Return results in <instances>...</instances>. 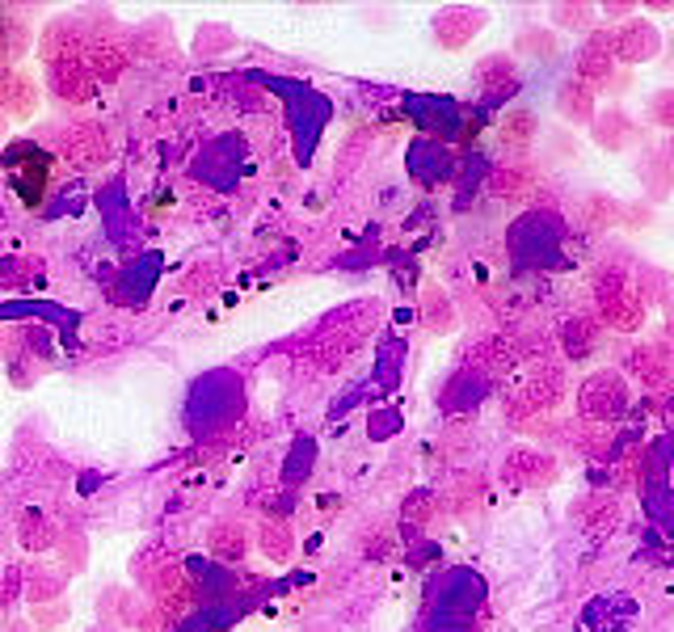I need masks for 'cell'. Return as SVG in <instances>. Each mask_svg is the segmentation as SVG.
Wrapping results in <instances>:
<instances>
[{
	"mask_svg": "<svg viewBox=\"0 0 674 632\" xmlns=\"http://www.w3.org/2000/svg\"><path fill=\"white\" fill-rule=\"evenodd\" d=\"M629 405H632L629 379L620 376V371H611V367L594 371V376L582 384V393H578V409H582V418H586L590 426H611V421H620L629 414Z\"/></svg>",
	"mask_w": 674,
	"mask_h": 632,
	"instance_id": "1",
	"label": "cell"
},
{
	"mask_svg": "<svg viewBox=\"0 0 674 632\" xmlns=\"http://www.w3.org/2000/svg\"><path fill=\"white\" fill-rule=\"evenodd\" d=\"M611 72H615V34L590 30V39L578 51V81H586L594 89V84H607Z\"/></svg>",
	"mask_w": 674,
	"mask_h": 632,
	"instance_id": "2",
	"label": "cell"
},
{
	"mask_svg": "<svg viewBox=\"0 0 674 632\" xmlns=\"http://www.w3.org/2000/svg\"><path fill=\"white\" fill-rule=\"evenodd\" d=\"M662 51V34L650 18H632L629 26L615 30V60L624 63H650Z\"/></svg>",
	"mask_w": 674,
	"mask_h": 632,
	"instance_id": "3",
	"label": "cell"
},
{
	"mask_svg": "<svg viewBox=\"0 0 674 632\" xmlns=\"http://www.w3.org/2000/svg\"><path fill=\"white\" fill-rule=\"evenodd\" d=\"M624 371H629L641 388H650V393H671L674 388L671 367L662 363V355H657L653 346H629V350H624Z\"/></svg>",
	"mask_w": 674,
	"mask_h": 632,
	"instance_id": "4",
	"label": "cell"
},
{
	"mask_svg": "<svg viewBox=\"0 0 674 632\" xmlns=\"http://www.w3.org/2000/svg\"><path fill=\"white\" fill-rule=\"evenodd\" d=\"M599 304V325H607V329H620V334H632V329H641L645 325V304L636 299V292H620V295H607V299H594Z\"/></svg>",
	"mask_w": 674,
	"mask_h": 632,
	"instance_id": "5",
	"label": "cell"
},
{
	"mask_svg": "<svg viewBox=\"0 0 674 632\" xmlns=\"http://www.w3.org/2000/svg\"><path fill=\"white\" fill-rule=\"evenodd\" d=\"M594 144L607 147V152H624V147L636 140V123H632L624 110H607V114H594Z\"/></svg>",
	"mask_w": 674,
	"mask_h": 632,
	"instance_id": "6",
	"label": "cell"
},
{
	"mask_svg": "<svg viewBox=\"0 0 674 632\" xmlns=\"http://www.w3.org/2000/svg\"><path fill=\"white\" fill-rule=\"evenodd\" d=\"M556 110H561V119H569V123H594V89H590L586 81H565L561 89H556Z\"/></svg>",
	"mask_w": 674,
	"mask_h": 632,
	"instance_id": "7",
	"label": "cell"
},
{
	"mask_svg": "<svg viewBox=\"0 0 674 632\" xmlns=\"http://www.w3.org/2000/svg\"><path fill=\"white\" fill-rule=\"evenodd\" d=\"M599 337H603V325L590 320V316H573L561 325V346H565L569 358H590L599 350Z\"/></svg>",
	"mask_w": 674,
	"mask_h": 632,
	"instance_id": "8",
	"label": "cell"
},
{
	"mask_svg": "<svg viewBox=\"0 0 674 632\" xmlns=\"http://www.w3.org/2000/svg\"><path fill=\"white\" fill-rule=\"evenodd\" d=\"M556 477V460L540 456V451H519L514 460L506 463V481L510 485H544Z\"/></svg>",
	"mask_w": 674,
	"mask_h": 632,
	"instance_id": "9",
	"label": "cell"
},
{
	"mask_svg": "<svg viewBox=\"0 0 674 632\" xmlns=\"http://www.w3.org/2000/svg\"><path fill=\"white\" fill-rule=\"evenodd\" d=\"M527 400L535 405V409H552V405H561L565 400V376H561V367H535L531 371V384H527Z\"/></svg>",
	"mask_w": 674,
	"mask_h": 632,
	"instance_id": "10",
	"label": "cell"
},
{
	"mask_svg": "<svg viewBox=\"0 0 674 632\" xmlns=\"http://www.w3.org/2000/svg\"><path fill=\"white\" fill-rule=\"evenodd\" d=\"M573 519L586 531H611V527L620 523V502L607 498V493H590V498L573 506Z\"/></svg>",
	"mask_w": 674,
	"mask_h": 632,
	"instance_id": "11",
	"label": "cell"
},
{
	"mask_svg": "<svg viewBox=\"0 0 674 632\" xmlns=\"http://www.w3.org/2000/svg\"><path fill=\"white\" fill-rule=\"evenodd\" d=\"M636 173H641V186H650V198H666L674 190V161L666 156V147H653Z\"/></svg>",
	"mask_w": 674,
	"mask_h": 632,
	"instance_id": "12",
	"label": "cell"
},
{
	"mask_svg": "<svg viewBox=\"0 0 674 632\" xmlns=\"http://www.w3.org/2000/svg\"><path fill=\"white\" fill-rule=\"evenodd\" d=\"M582 220H586V228L603 232V228H615L620 220H624V207L607 198V194H590L586 203H582Z\"/></svg>",
	"mask_w": 674,
	"mask_h": 632,
	"instance_id": "13",
	"label": "cell"
},
{
	"mask_svg": "<svg viewBox=\"0 0 674 632\" xmlns=\"http://www.w3.org/2000/svg\"><path fill=\"white\" fill-rule=\"evenodd\" d=\"M632 292H636V299H641L645 308L657 304V299L666 304V295H671L666 292V274L653 271V266H636V271H632Z\"/></svg>",
	"mask_w": 674,
	"mask_h": 632,
	"instance_id": "14",
	"label": "cell"
},
{
	"mask_svg": "<svg viewBox=\"0 0 674 632\" xmlns=\"http://www.w3.org/2000/svg\"><path fill=\"white\" fill-rule=\"evenodd\" d=\"M535 131H540L535 114H531V110H514V114H506V123H502V144L527 147L535 140Z\"/></svg>",
	"mask_w": 674,
	"mask_h": 632,
	"instance_id": "15",
	"label": "cell"
},
{
	"mask_svg": "<svg viewBox=\"0 0 674 632\" xmlns=\"http://www.w3.org/2000/svg\"><path fill=\"white\" fill-rule=\"evenodd\" d=\"M552 18H556V26H561V30H590L594 9L578 0V4H556V9H552Z\"/></svg>",
	"mask_w": 674,
	"mask_h": 632,
	"instance_id": "16",
	"label": "cell"
},
{
	"mask_svg": "<svg viewBox=\"0 0 674 632\" xmlns=\"http://www.w3.org/2000/svg\"><path fill=\"white\" fill-rule=\"evenodd\" d=\"M645 114H650V123L671 126V131H674V84H671V89H657V93H653L650 105H645Z\"/></svg>",
	"mask_w": 674,
	"mask_h": 632,
	"instance_id": "17",
	"label": "cell"
},
{
	"mask_svg": "<svg viewBox=\"0 0 674 632\" xmlns=\"http://www.w3.org/2000/svg\"><path fill=\"white\" fill-rule=\"evenodd\" d=\"M493 186H498V194H506V198H519V194H527V186H531V173H527V169H510V173H498V177H493Z\"/></svg>",
	"mask_w": 674,
	"mask_h": 632,
	"instance_id": "18",
	"label": "cell"
},
{
	"mask_svg": "<svg viewBox=\"0 0 674 632\" xmlns=\"http://www.w3.org/2000/svg\"><path fill=\"white\" fill-rule=\"evenodd\" d=\"M519 42H523V47H535V55H552V39H548V34H535V30H527Z\"/></svg>",
	"mask_w": 674,
	"mask_h": 632,
	"instance_id": "19",
	"label": "cell"
},
{
	"mask_svg": "<svg viewBox=\"0 0 674 632\" xmlns=\"http://www.w3.org/2000/svg\"><path fill=\"white\" fill-rule=\"evenodd\" d=\"M653 350L662 355V363L671 367V376H674V337H662V342H653Z\"/></svg>",
	"mask_w": 674,
	"mask_h": 632,
	"instance_id": "20",
	"label": "cell"
},
{
	"mask_svg": "<svg viewBox=\"0 0 674 632\" xmlns=\"http://www.w3.org/2000/svg\"><path fill=\"white\" fill-rule=\"evenodd\" d=\"M662 313H666V337H674V295H666V304H662Z\"/></svg>",
	"mask_w": 674,
	"mask_h": 632,
	"instance_id": "21",
	"label": "cell"
},
{
	"mask_svg": "<svg viewBox=\"0 0 674 632\" xmlns=\"http://www.w3.org/2000/svg\"><path fill=\"white\" fill-rule=\"evenodd\" d=\"M636 4H603V13H611V18H620V13H632Z\"/></svg>",
	"mask_w": 674,
	"mask_h": 632,
	"instance_id": "22",
	"label": "cell"
},
{
	"mask_svg": "<svg viewBox=\"0 0 674 632\" xmlns=\"http://www.w3.org/2000/svg\"><path fill=\"white\" fill-rule=\"evenodd\" d=\"M666 156H671V161H674V140H671V147H666Z\"/></svg>",
	"mask_w": 674,
	"mask_h": 632,
	"instance_id": "23",
	"label": "cell"
}]
</instances>
